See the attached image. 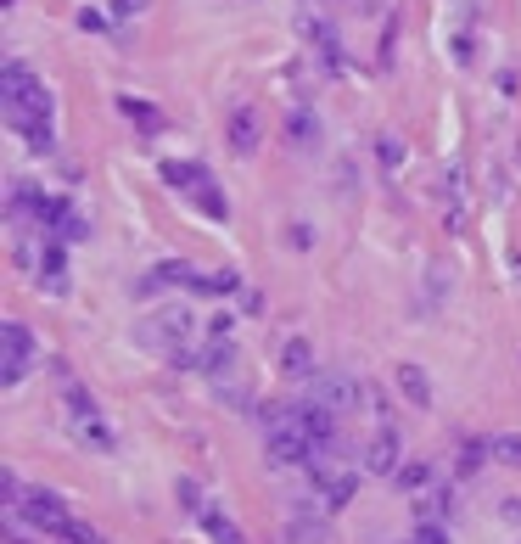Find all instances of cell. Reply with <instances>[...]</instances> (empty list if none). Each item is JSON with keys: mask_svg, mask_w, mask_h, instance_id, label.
I'll list each match as a JSON object with an SVG mask.
<instances>
[{"mask_svg": "<svg viewBox=\"0 0 521 544\" xmlns=\"http://www.w3.org/2000/svg\"><path fill=\"white\" fill-rule=\"evenodd\" d=\"M6 118H12V129L29 141V152H40V158L57 152V129H51L57 101H51V90H45L17 57L6 62Z\"/></svg>", "mask_w": 521, "mask_h": 544, "instance_id": "obj_1", "label": "cell"}, {"mask_svg": "<svg viewBox=\"0 0 521 544\" xmlns=\"http://www.w3.org/2000/svg\"><path fill=\"white\" fill-rule=\"evenodd\" d=\"M34 365V331L23 320H0V382L17 387Z\"/></svg>", "mask_w": 521, "mask_h": 544, "instance_id": "obj_2", "label": "cell"}, {"mask_svg": "<svg viewBox=\"0 0 521 544\" xmlns=\"http://www.w3.org/2000/svg\"><path fill=\"white\" fill-rule=\"evenodd\" d=\"M17 511H23V522H34L40 533H51V539H62L73 522V511L51 494V488H23V500H17Z\"/></svg>", "mask_w": 521, "mask_h": 544, "instance_id": "obj_3", "label": "cell"}, {"mask_svg": "<svg viewBox=\"0 0 521 544\" xmlns=\"http://www.w3.org/2000/svg\"><path fill=\"white\" fill-rule=\"evenodd\" d=\"M314 455H320V449H314V438L303 427H281V432H269V460H275V466H314Z\"/></svg>", "mask_w": 521, "mask_h": 544, "instance_id": "obj_4", "label": "cell"}, {"mask_svg": "<svg viewBox=\"0 0 521 544\" xmlns=\"http://www.w3.org/2000/svg\"><path fill=\"white\" fill-rule=\"evenodd\" d=\"M359 376H348V371H325V376H314V404H325V410H353L359 404Z\"/></svg>", "mask_w": 521, "mask_h": 544, "instance_id": "obj_5", "label": "cell"}, {"mask_svg": "<svg viewBox=\"0 0 521 544\" xmlns=\"http://www.w3.org/2000/svg\"><path fill=\"white\" fill-rule=\"evenodd\" d=\"M297 427L314 438V449H320V455H331V449H337V410H325V404L303 399V404H297Z\"/></svg>", "mask_w": 521, "mask_h": 544, "instance_id": "obj_6", "label": "cell"}, {"mask_svg": "<svg viewBox=\"0 0 521 544\" xmlns=\"http://www.w3.org/2000/svg\"><path fill=\"white\" fill-rule=\"evenodd\" d=\"M398 449H404V444H398V427H393V421H381V432L365 444V472L398 477V466H404V460H398Z\"/></svg>", "mask_w": 521, "mask_h": 544, "instance_id": "obj_7", "label": "cell"}, {"mask_svg": "<svg viewBox=\"0 0 521 544\" xmlns=\"http://www.w3.org/2000/svg\"><path fill=\"white\" fill-rule=\"evenodd\" d=\"M191 337H197V315L191 309H157V343L169 348H191Z\"/></svg>", "mask_w": 521, "mask_h": 544, "instance_id": "obj_8", "label": "cell"}, {"mask_svg": "<svg viewBox=\"0 0 521 544\" xmlns=\"http://www.w3.org/2000/svg\"><path fill=\"white\" fill-rule=\"evenodd\" d=\"M286 146H297V152H320V118H314L309 101H297L292 113H286Z\"/></svg>", "mask_w": 521, "mask_h": 544, "instance_id": "obj_9", "label": "cell"}, {"mask_svg": "<svg viewBox=\"0 0 521 544\" xmlns=\"http://www.w3.org/2000/svg\"><path fill=\"white\" fill-rule=\"evenodd\" d=\"M230 152H241V158H253L258 152V135H264V124H258V113L253 107H236V113H230Z\"/></svg>", "mask_w": 521, "mask_h": 544, "instance_id": "obj_10", "label": "cell"}, {"mask_svg": "<svg viewBox=\"0 0 521 544\" xmlns=\"http://www.w3.org/2000/svg\"><path fill=\"white\" fill-rule=\"evenodd\" d=\"M325 533H331V522H325V511H314V505H297L292 522H286V539L292 544H325Z\"/></svg>", "mask_w": 521, "mask_h": 544, "instance_id": "obj_11", "label": "cell"}, {"mask_svg": "<svg viewBox=\"0 0 521 544\" xmlns=\"http://www.w3.org/2000/svg\"><path fill=\"white\" fill-rule=\"evenodd\" d=\"M314 477H320V505L325 511H342V505L353 500V488H359L353 472H320V466H314Z\"/></svg>", "mask_w": 521, "mask_h": 544, "instance_id": "obj_12", "label": "cell"}, {"mask_svg": "<svg viewBox=\"0 0 521 544\" xmlns=\"http://www.w3.org/2000/svg\"><path fill=\"white\" fill-rule=\"evenodd\" d=\"M40 287L51 292V298H62V292H68V253H62V242H51L40 253Z\"/></svg>", "mask_w": 521, "mask_h": 544, "instance_id": "obj_13", "label": "cell"}, {"mask_svg": "<svg viewBox=\"0 0 521 544\" xmlns=\"http://www.w3.org/2000/svg\"><path fill=\"white\" fill-rule=\"evenodd\" d=\"M191 202H197L208 219H230V202H225V191H219V180H213L208 163H202V180L191 186Z\"/></svg>", "mask_w": 521, "mask_h": 544, "instance_id": "obj_14", "label": "cell"}, {"mask_svg": "<svg viewBox=\"0 0 521 544\" xmlns=\"http://www.w3.org/2000/svg\"><path fill=\"white\" fill-rule=\"evenodd\" d=\"M197 522H202V533H208L213 544H247V533H241L225 511H213V505H202V511H197Z\"/></svg>", "mask_w": 521, "mask_h": 544, "instance_id": "obj_15", "label": "cell"}, {"mask_svg": "<svg viewBox=\"0 0 521 544\" xmlns=\"http://www.w3.org/2000/svg\"><path fill=\"white\" fill-rule=\"evenodd\" d=\"M398 387H404V399L415 404V410H426V404H432V382H426V371L415 365V359H404V365H398Z\"/></svg>", "mask_w": 521, "mask_h": 544, "instance_id": "obj_16", "label": "cell"}, {"mask_svg": "<svg viewBox=\"0 0 521 544\" xmlns=\"http://www.w3.org/2000/svg\"><path fill=\"white\" fill-rule=\"evenodd\" d=\"M281 371H286V376H314V348H309V337H286V343H281Z\"/></svg>", "mask_w": 521, "mask_h": 544, "instance_id": "obj_17", "label": "cell"}, {"mask_svg": "<svg viewBox=\"0 0 521 544\" xmlns=\"http://www.w3.org/2000/svg\"><path fill=\"white\" fill-rule=\"evenodd\" d=\"M191 275H197V264H185V258H163V264H152L146 292H152V287H191Z\"/></svg>", "mask_w": 521, "mask_h": 544, "instance_id": "obj_18", "label": "cell"}, {"mask_svg": "<svg viewBox=\"0 0 521 544\" xmlns=\"http://www.w3.org/2000/svg\"><path fill=\"white\" fill-rule=\"evenodd\" d=\"M118 113L141 129V135H157V129H163V113H157V107H146V101H135V96H118Z\"/></svg>", "mask_w": 521, "mask_h": 544, "instance_id": "obj_19", "label": "cell"}, {"mask_svg": "<svg viewBox=\"0 0 521 544\" xmlns=\"http://www.w3.org/2000/svg\"><path fill=\"white\" fill-rule=\"evenodd\" d=\"M73 432H79V438H85L90 449H101V455H113V449H118V432L107 427L101 416H90V421H73Z\"/></svg>", "mask_w": 521, "mask_h": 544, "instance_id": "obj_20", "label": "cell"}, {"mask_svg": "<svg viewBox=\"0 0 521 544\" xmlns=\"http://www.w3.org/2000/svg\"><path fill=\"white\" fill-rule=\"evenodd\" d=\"M493 460V438H465L460 444V477H477Z\"/></svg>", "mask_w": 521, "mask_h": 544, "instance_id": "obj_21", "label": "cell"}, {"mask_svg": "<svg viewBox=\"0 0 521 544\" xmlns=\"http://www.w3.org/2000/svg\"><path fill=\"white\" fill-rule=\"evenodd\" d=\"M393 483L398 488H432V466H426V460H404Z\"/></svg>", "mask_w": 521, "mask_h": 544, "instance_id": "obj_22", "label": "cell"}, {"mask_svg": "<svg viewBox=\"0 0 521 544\" xmlns=\"http://www.w3.org/2000/svg\"><path fill=\"white\" fill-rule=\"evenodd\" d=\"M493 460H499V466H521V432L493 438Z\"/></svg>", "mask_w": 521, "mask_h": 544, "instance_id": "obj_23", "label": "cell"}, {"mask_svg": "<svg viewBox=\"0 0 521 544\" xmlns=\"http://www.w3.org/2000/svg\"><path fill=\"white\" fill-rule=\"evenodd\" d=\"M409 544H449V528H443V522H432V516H421V522H415V539Z\"/></svg>", "mask_w": 521, "mask_h": 544, "instance_id": "obj_24", "label": "cell"}, {"mask_svg": "<svg viewBox=\"0 0 521 544\" xmlns=\"http://www.w3.org/2000/svg\"><path fill=\"white\" fill-rule=\"evenodd\" d=\"M398 158H404L398 135H376V163H381V169H398Z\"/></svg>", "mask_w": 521, "mask_h": 544, "instance_id": "obj_25", "label": "cell"}, {"mask_svg": "<svg viewBox=\"0 0 521 544\" xmlns=\"http://www.w3.org/2000/svg\"><path fill=\"white\" fill-rule=\"evenodd\" d=\"M359 404H365V410H370L376 421H387V393H381L376 382H365V387H359Z\"/></svg>", "mask_w": 521, "mask_h": 544, "instance_id": "obj_26", "label": "cell"}, {"mask_svg": "<svg viewBox=\"0 0 521 544\" xmlns=\"http://www.w3.org/2000/svg\"><path fill=\"white\" fill-rule=\"evenodd\" d=\"M62 544H107V539H101V533L90 528V522H79V516H73L68 533H62Z\"/></svg>", "mask_w": 521, "mask_h": 544, "instance_id": "obj_27", "label": "cell"}, {"mask_svg": "<svg viewBox=\"0 0 521 544\" xmlns=\"http://www.w3.org/2000/svg\"><path fill=\"white\" fill-rule=\"evenodd\" d=\"M146 12V0H107V17L113 23H129V17H141Z\"/></svg>", "mask_w": 521, "mask_h": 544, "instance_id": "obj_28", "label": "cell"}, {"mask_svg": "<svg viewBox=\"0 0 521 544\" xmlns=\"http://www.w3.org/2000/svg\"><path fill=\"white\" fill-rule=\"evenodd\" d=\"M174 494H180L185 511H202V488H197V477H180V483H174Z\"/></svg>", "mask_w": 521, "mask_h": 544, "instance_id": "obj_29", "label": "cell"}, {"mask_svg": "<svg viewBox=\"0 0 521 544\" xmlns=\"http://www.w3.org/2000/svg\"><path fill=\"white\" fill-rule=\"evenodd\" d=\"M286 242H292L297 253H309V247H314V225H303V219H297V225L286 230Z\"/></svg>", "mask_w": 521, "mask_h": 544, "instance_id": "obj_30", "label": "cell"}, {"mask_svg": "<svg viewBox=\"0 0 521 544\" xmlns=\"http://www.w3.org/2000/svg\"><path fill=\"white\" fill-rule=\"evenodd\" d=\"M208 343H230V315H213L208 320Z\"/></svg>", "mask_w": 521, "mask_h": 544, "instance_id": "obj_31", "label": "cell"}, {"mask_svg": "<svg viewBox=\"0 0 521 544\" xmlns=\"http://www.w3.org/2000/svg\"><path fill=\"white\" fill-rule=\"evenodd\" d=\"M79 29L101 34V29H113V17H101V12H79Z\"/></svg>", "mask_w": 521, "mask_h": 544, "instance_id": "obj_32", "label": "cell"}, {"mask_svg": "<svg viewBox=\"0 0 521 544\" xmlns=\"http://www.w3.org/2000/svg\"><path fill=\"white\" fill-rule=\"evenodd\" d=\"M499 516H505V522H516V528H521V494H510V500H499Z\"/></svg>", "mask_w": 521, "mask_h": 544, "instance_id": "obj_33", "label": "cell"}, {"mask_svg": "<svg viewBox=\"0 0 521 544\" xmlns=\"http://www.w3.org/2000/svg\"><path fill=\"white\" fill-rule=\"evenodd\" d=\"M6 544H34V539H23L17 528H6Z\"/></svg>", "mask_w": 521, "mask_h": 544, "instance_id": "obj_34", "label": "cell"}]
</instances>
